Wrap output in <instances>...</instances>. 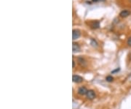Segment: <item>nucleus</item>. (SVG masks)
Returning <instances> with one entry per match:
<instances>
[{
  "label": "nucleus",
  "instance_id": "10",
  "mask_svg": "<svg viewBox=\"0 0 131 109\" xmlns=\"http://www.w3.org/2000/svg\"><path fill=\"white\" fill-rule=\"evenodd\" d=\"M91 45H92L93 47H97V46H98V43H97V42H96L94 39H92V40H91Z\"/></svg>",
  "mask_w": 131,
  "mask_h": 109
},
{
  "label": "nucleus",
  "instance_id": "6",
  "mask_svg": "<svg viewBox=\"0 0 131 109\" xmlns=\"http://www.w3.org/2000/svg\"><path fill=\"white\" fill-rule=\"evenodd\" d=\"M130 15V12L129 10H122L120 13H119V16L122 17V18H126L127 16H129Z\"/></svg>",
  "mask_w": 131,
  "mask_h": 109
},
{
  "label": "nucleus",
  "instance_id": "1",
  "mask_svg": "<svg viewBox=\"0 0 131 109\" xmlns=\"http://www.w3.org/2000/svg\"><path fill=\"white\" fill-rule=\"evenodd\" d=\"M80 36H81V32H80L79 30H78V29H74L73 30V31H72V39L74 40L78 39Z\"/></svg>",
  "mask_w": 131,
  "mask_h": 109
},
{
  "label": "nucleus",
  "instance_id": "13",
  "mask_svg": "<svg viewBox=\"0 0 131 109\" xmlns=\"http://www.w3.org/2000/svg\"><path fill=\"white\" fill-rule=\"evenodd\" d=\"M119 70H120L119 68H117V69L114 70V71H112V72H111V73H114V72H119Z\"/></svg>",
  "mask_w": 131,
  "mask_h": 109
},
{
  "label": "nucleus",
  "instance_id": "5",
  "mask_svg": "<svg viewBox=\"0 0 131 109\" xmlns=\"http://www.w3.org/2000/svg\"><path fill=\"white\" fill-rule=\"evenodd\" d=\"M72 50H73V52L75 53V52H78L80 51V46L78 43H73L72 44Z\"/></svg>",
  "mask_w": 131,
  "mask_h": 109
},
{
  "label": "nucleus",
  "instance_id": "9",
  "mask_svg": "<svg viewBox=\"0 0 131 109\" xmlns=\"http://www.w3.org/2000/svg\"><path fill=\"white\" fill-rule=\"evenodd\" d=\"M113 80H114V78L112 76H107L106 78V81H108V82H112Z\"/></svg>",
  "mask_w": 131,
  "mask_h": 109
},
{
  "label": "nucleus",
  "instance_id": "14",
  "mask_svg": "<svg viewBox=\"0 0 131 109\" xmlns=\"http://www.w3.org/2000/svg\"><path fill=\"white\" fill-rule=\"evenodd\" d=\"M72 64H73V68H74V67H75V62L73 60V62H72Z\"/></svg>",
  "mask_w": 131,
  "mask_h": 109
},
{
  "label": "nucleus",
  "instance_id": "15",
  "mask_svg": "<svg viewBox=\"0 0 131 109\" xmlns=\"http://www.w3.org/2000/svg\"><path fill=\"white\" fill-rule=\"evenodd\" d=\"M130 2H131V0H130Z\"/></svg>",
  "mask_w": 131,
  "mask_h": 109
},
{
  "label": "nucleus",
  "instance_id": "11",
  "mask_svg": "<svg viewBox=\"0 0 131 109\" xmlns=\"http://www.w3.org/2000/svg\"><path fill=\"white\" fill-rule=\"evenodd\" d=\"M127 45H128L129 46H130V47H131V37H130V38L127 39Z\"/></svg>",
  "mask_w": 131,
  "mask_h": 109
},
{
  "label": "nucleus",
  "instance_id": "4",
  "mask_svg": "<svg viewBox=\"0 0 131 109\" xmlns=\"http://www.w3.org/2000/svg\"><path fill=\"white\" fill-rule=\"evenodd\" d=\"M86 96H87V99H89V100H93V99H95V92H94L93 90H88V92H87Z\"/></svg>",
  "mask_w": 131,
  "mask_h": 109
},
{
  "label": "nucleus",
  "instance_id": "3",
  "mask_svg": "<svg viewBox=\"0 0 131 109\" xmlns=\"http://www.w3.org/2000/svg\"><path fill=\"white\" fill-rule=\"evenodd\" d=\"M87 92H88V90L85 86H82V87L79 88V89H78V94H80V95H82V96L86 95L87 93Z\"/></svg>",
  "mask_w": 131,
  "mask_h": 109
},
{
  "label": "nucleus",
  "instance_id": "8",
  "mask_svg": "<svg viewBox=\"0 0 131 109\" xmlns=\"http://www.w3.org/2000/svg\"><path fill=\"white\" fill-rule=\"evenodd\" d=\"M78 62H79V63L81 64V65H82V66H85V59L83 58V57H79L78 58Z\"/></svg>",
  "mask_w": 131,
  "mask_h": 109
},
{
  "label": "nucleus",
  "instance_id": "7",
  "mask_svg": "<svg viewBox=\"0 0 131 109\" xmlns=\"http://www.w3.org/2000/svg\"><path fill=\"white\" fill-rule=\"evenodd\" d=\"M91 26H92V29H98V28H99V26H100L99 21H95V22H93V23L92 24Z\"/></svg>",
  "mask_w": 131,
  "mask_h": 109
},
{
  "label": "nucleus",
  "instance_id": "2",
  "mask_svg": "<svg viewBox=\"0 0 131 109\" xmlns=\"http://www.w3.org/2000/svg\"><path fill=\"white\" fill-rule=\"evenodd\" d=\"M72 80H73V81H74V83H77V84L82 83V82L83 81V78H82L81 76H77V75H74V76H72Z\"/></svg>",
  "mask_w": 131,
  "mask_h": 109
},
{
  "label": "nucleus",
  "instance_id": "12",
  "mask_svg": "<svg viewBox=\"0 0 131 109\" xmlns=\"http://www.w3.org/2000/svg\"><path fill=\"white\" fill-rule=\"evenodd\" d=\"M93 2H104L105 0H92Z\"/></svg>",
  "mask_w": 131,
  "mask_h": 109
}]
</instances>
